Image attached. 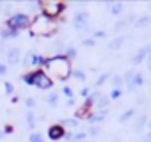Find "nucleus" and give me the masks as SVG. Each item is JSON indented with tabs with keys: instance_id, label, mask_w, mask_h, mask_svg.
<instances>
[{
	"instance_id": "nucleus-1",
	"label": "nucleus",
	"mask_w": 151,
	"mask_h": 142,
	"mask_svg": "<svg viewBox=\"0 0 151 142\" xmlns=\"http://www.w3.org/2000/svg\"><path fill=\"white\" fill-rule=\"evenodd\" d=\"M22 80H23V84L36 87V89H43V91H50L53 87V80L45 69H34L30 73H25L22 77Z\"/></svg>"
},
{
	"instance_id": "nucleus-2",
	"label": "nucleus",
	"mask_w": 151,
	"mask_h": 142,
	"mask_svg": "<svg viewBox=\"0 0 151 142\" xmlns=\"http://www.w3.org/2000/svg\"><path fill=\"white\" fill-rule=\"evenodd\" d=\"M55 67V77H57V80H68L69 77H71V71H73V67H71V60L69 59H66L64 55H59V57H50L48 59V64H46V67H45V71H48V69H53Z\"/></svg>"
},
{
	"instance_id": "nucleus-3",
	"label": "nucleus",
	"mask_w": 151,
	"mask_h": 142,
	"mask_svg": "<svg viewBox=\"0 0 151 142\" xmlns=\"http://www.w3.org/2000/svg\"><path fill=\"white\" fill-rule=\"evenodd\" d=\"M66 4L64 2H55V0H46V2H39V14L52 20V22H57L60 18V14L66 11Z\"/></svg>"
},
{
	"instance_id": "nucleus-4",
	"label": "nucleus",
	"mask_w": 151,
	"mask_h": 142,
	"mask_svg": "<svg viewBox=\"0 0 151 142\" xmlns=\"http://www.w3.org/2000/svg\"><path fill=\"white\" fill-rule=\"evenodd\" d=\"M32 22H34V16H30L29 13H14L11 18L6 20V25L9 29H13V30H18L20 32V30L30 29Z\"/></svg>"
},
{
	"instance_id": "nucleus-5",
	"label": "nucleus",
	"mask_w": 151,
	"mask_h": 142,
	"mask_svg": "<svg viewBox=\"0 0 151 142\" xmlns=\"http://www.w3.org/2000/svg\"><path fill=\"white\" fill-rule=\"evenodd\" d=\"M66 131H68V130H66L64 126H60L59 123H55V124H52V126L48 128L46 135H48V138H50L52 142H57V140H62V138H64Z\"/></svg>"
},
{
	"instance_id": "nucleus-6",
	"label": "nucleus",
	"mask_w": 151,
	"mask_h": 142,
	"mask_svg": "<svg viewBox=\"0 0 151 142\" xmlns=\"http://www.w3.org/2000/svg\"><path fill=\"white\" fill-rule=\"evenodd\" d=\"M6 59H7V66H16V64H20L22 62V52H20V48H7V52H6Z\"/></svg>"
},
{
	"instance_id": "nucleus-7",
	"label": "nucleus",
	"mask_w": 151,
	"mask_h": 142,
	"mask_svg": "<svg viewBox=\"0 0 151 142\" xmlns=\"http://www.w3.org/2000/svg\"><path fill=\"white\" fill-rule=\"evenodd\" d=\"M89 23V13L87 11H78L77 14L73 16V25H75V29H78V27H82V25H87Z\"/></svg>"
},
{
	"instance_id": "nucleus-8",
	"label": "nucleus",
	"mask_w": 151,
	"mask_h": 142,
	"mask_svg": "<svg viewBox=\"0 0 151 142\" xmlns=\"http://www.w3.org/2000/svg\"><path fill=\"white\" fill-rule=\"evenodd\" d=\"M147 55H149V46H144V48H140L133 57H132V64L133 66H139L140 62H144L146 59H147Z\"/></svg>"
},
{
	"instance_id": "nucleus-9",
	"label": "nucleus",
	"mask_w": 151,
	"mask_h": 142,
	"mask_svg": "<svg viewBox=\"0 0 151 142\" xmlns=\"http://www.w3.org/2000/svg\"><path fill=\"white\" fill-rule=\"evenodd\" d=\"M18 36H20V32H18V30H13V29H9L6 23L2 25V29H0V37H2L4 41L14 39V37H18Z\"/></svg>"
},
{
	"instance_id": "nucleus-10",
	"label": "nucleus",
	"mask_w": 151,
	"mask_h": 142,
	"mask_svg": "<svg viewBox=\"0 0 151 142\" xmlns=\"http://www.w3.org/2000/svg\"><path fill=\"white\" fill-rule=\"evenodd\" d=\"M107 117H109V110H100V112H98V114H94L87 123H89L91 126H93V124H100V126H101V123H103Z\"/></svg>"
},
{
	"instance_id": "nucleus-11",
	"label": "nucleus",
	"mask_w": 151,
	"mask_h": 142,
	"mask_svg": "<svg viewBox=\"0 0 151 142\" xmlns=\"http://www.w3.org/2000/svg\"><path fill=\"white\" fill-rule=\"evenodd\" d=\"M60 126H64V128H73V130H77L78 126H80V121L78 119H75V117H66V119H59L57 121Z\"/></svg>"
},
{
	"instance_id": "nucleus-12",
	"label": "nucleus",
	"mask_w": 151,
	"mask_h": 142,
	"mask_svg": "<svg viewBox=\"0 0 151 142\" xmlns=\"http://www.w3.org/2000/svg\"><path fill=\"white\" fill-rule=\"evenodd\" d=\"M46 64H48V59L43 57V55H34L32 60H30V66H36V67H39V69H45Z\"/></svg>"
},
{
	"instance_id": "nucleus-13",
	"label": "nucleus",
	"mask_w": 151,
	"mask_h": 142,
	"mask_svg": "<svg viewBox=\"0 0 151 142\" xmlns=\"http://www.w3.org/2000/svg\"><path fill=\"white\" fill-rule=\"evenodd\" d=\"M124 41H126V36H117L114 39H110L109 41V50H119Z\"/></svg>"
},
{
	"instance_id": "nucleus-14",
	"label": "nucleus",
	"mask_w": 151,
	"mask_h": 142,
	"mask_svg": "<svg viewBox=\"0 0 151 142\" xmlns=\"http://www.w3.org/2000/svg\"><path fill=\"white\" fill-rule=\"evenodd\" d=\"M146 123H147V115H146V114L139 115V117H137V121H135V126H133L135 133H140V131H142V128L146 126Z\"/></svg>"
},
{
	"instance_id": "nucleus-15",
	"label": "nucleus",
	"mask_w": 151,
	"mask_h": 142,
	"mask_svg": "<svg viewBox=\"0 0 151 142\" xmlns=\"http://www.w3.org/2000/svg\"><path fill=\"white\" fill-rule=\"evenodd\" d=\"M109 105H110V98H109V96H101V98L96 101V105H94V107H96L98 110H107V108H109Z\"/></svg>"
},
{
	"instance_id": "nucleus-16",
	"label": "nucleus",
	"mask_w": 151,
	"mask_h": 142,
	"mask_svg": "<svg viewBox=\"0 0 151 142\" xmlns=\"http://www.w3.org/2000/svg\"><path fill=\"white\" fill-rule=\"evenodd\" d=\"M110 82H112V87H114V89H121V87L124 85V80H123L121 75H112V77H110Z\"/></svg>"
},
{
	"instance_id": "nucleus-17",
	"label": "nucleus",
	"mask_w": 151,
	"mask_h": 142,
	"mask_svg": "<svg viewBox=\"0 0 151 142\" xmlns=\"http://www.w3.org/2000/svg\"><path fill=\"white\" fill-rule=\"evenodd\" d=\"M25 121H27V126H29V130H34V128H36V115H34V112H32V110H27Z\"/></svg>"
},
{
	"instance_id": "nucleus-18",
	"label": "nucleus",
	"mask_w": 151,
	"mask_h": 142,
	"mask_svg": "<svg viewBox=\"0 0 151 142\" xmlns=\"http://www.w3.org/2000/svg\"><path fill=\"white\" fill-rule=\"evenodd\" d=\"M46 101H48V105H50L52 108H55V107L59 105V93H50V94L46 96Z\"/></svg>"
},
{
	"instance_id": "nucleus-19",
	"label": "nucleus",
	"mask_w": 151,
	"mask_h": 142,
	"mask_svg": "<svg viewBox=\"0 0 151 142\" xmlns=\"http://www.w3.org/2000/svg\"><path fill=\"white\" fill-rule=\"evenodd\" d=\"M77 55H78V52H77V48H75V46H66V52H64V57L66 59L73 60V59H77Z\"/></svg>"
},
{
	"instance_id": "nucleus-20",
	"label": "nucleus",
	"mask_w": 151,
	"mask_h": 142,
	"mask_svg": "<svg viewBox=\"0 0 151 142\" xmlns=\"http://www.w3.org/2000/svg\"><path fill=\"white\" fill-rule=\"evenodd\" d=\"M123 9H124V6H123L121 2H114L112 7H110V14H112V16H119V14L123 13Z\"/></svg>"
},
{
	"instance_id": "nucleus-21",
	"label": "nucleus",
	"mask_w": 151,
	"mask_h": 142,
	"mask_svg": "<svg viewBox=\"0 0 151 142\" xmlns=\"http://www.w3.org/2000/svg\"><path fill=\"white\" fill-rule=\"evenodd\" d=\"M133 114H135V108H128V110H124V112L121 114V117H119V123H126V121H130Z\"/></svg>"
},
{
	"instance_id": "nucleus-22",
	"label": "nucleus",
	"mask_w": 151,
	"mask_h": 142,
	"mask_svg": "<svg viewBox=\"0 0 151 142\" xmlns=\"http://www.w3.org/2000/svg\"><path fill=\"white\" fill-rule=\"evenodd\" d=\"M86 131H87V137H96V135L101 131V126H100V124H93V126H89Z\"/></svg>"
},
{
	"instance_id": "nucleus-23",
	"label": "nucleus",
	"mask_w": 151,
	"mask_h": 142,
	"mask_svg": "<svg viewBox=\"0 0 151 142\" xmlns=\"http://www.w3.org/2000/svg\"><path fill=\"white\" fill-rule=\"evenodd\" d=\"M135 73H137L135 69H130V71H126V73L123 75V80H124V84H128V85H130V84L133 82V77H135Z\"/></svg>"
},
{
	"instance_id": "nucleus-24",
	"label": "nucleus",
	"mask_w": 151,
	"mask_h": 142,
	"mask_svg": "<svg viewBox=\"0 0 151 142\" xmlns=\"http://www.w3.org/2000/svg\"><path fill=\"white\" fill-rule=\"evenodd\" d=\"M110 77H112L110 73H103V75H101V77H100V78L96 80V84H94V87H96V89H100V87H101V85H103V84H105L107 80H110Z\"/></svg>"
},
{
	"instance_id": "nucleus-25",
	"label": "nucleus",
	"mask_w": 151,
	"mask_h": 142,
	"mask_svg": "<svg viewBox=\"0 0 151 142\" xmlns=\"http://www.w3.org/2000/svg\"><path fill=\"white\" fill-rule=\"evenodd\" d=\"M29 142H45V138H43V133L30 131V135H29Z\"/></svg>"
},
{
	"instance_id": "nucleus-26",
	"label": "nucleus",
	"mask_w": 151,
	"mask_h": 142,
	"mask_svg": "<svg viewBox=\"0 0 151 142\" xmlns=\"http://www.w3.org/2000/svg\"><path fill=\"white\" fill-rule=\"evenodd\" d=\"M71 77H73V78H77V80H80V82L86 80V73H84L82 69H73V71H71Z\"/></svg>"
},
{
	"instance_id": "nucleus-27",
	"label": "nucleus",
	"mask_w": 151,
	"mask_h": 142,
	"mask_svg": "<svg viewBox=\"0 0 151 142\" xmlns=\"http://www.w3.org/2000/svg\"><path fill=\"white\" fill-rule=\"evenodd\" d=\"M151 23V18L149 16H142V18H137L135 20V27L139 29V27H144V25H149Z\"/></svg>"
},
{
	"instance_id": "nucleus-28",
	"label": "nucleus",
	"mask_w": 151,
	"mask_h": 142,
	"mask_svg": "<svg viewBox=\"0 0 151 142\" xmlns=\"http://www.w3.org/2000/svg\"><path fill=\"white\" fill-rule=\"evenodd\" d=\"M32 57H34V53H32V52H27V53H25V57L22 59V62H20V64H22V66H25V67H29V66H30Z\"/></svg>"
},
{
	"instance_id": "nucleus-29",
	"label": "nucleus",
	"mask_w": 151,
	"mask_h": 142,
	"mask_svg": "<svg viewBox=\"0 0 151 142\" xmlns=\"http://www.w3.org/2000/svg\"><path fill=\"white\" fill-rule=\"evenodd\" d=\"M101 96H103V94H101L100 91H94V93H91V96H89L87 100H89V101H91L93 105H96V101H98V100H100Z\"/></svg>"
},
{
	"instance_id": "nucleus-30",
	"label": "nucleus",
	"mask_w": 151,
	"mask_h": 142,
	"mask_svg": "<svg viewBox=\"0 0 151 142\" xmlns=\"http://www.w3.org/2000/svg\"><path fill=\"white\" fill-rule=\"evenodd\" d=\"M94 44H96V41L93 37H84V41H82V46L84 48H93Z\"/></svg>"
},
{
	"instance_id": "nucleus-31",
	"label": "nucleus",
	"mask_w": 151,
	"mask_h": 142,
	"mask_svg": "<svg viewBox=\"0 0 151 142\" xmlns=\"http://www.w3.org/2000/svg\"><path fill=\"white\" fill-rule=\"evenodd\" d=\"M121 94H123V91H121V89H112V91H110V94H109V98H110V101H112V100H119V98H121Z\"/></svg>"
},
{
	"instance_id": "nucleus-32",
	"label": "nucleus",
	"mask_w": 151,
	"mask_h": 142,
	"mask_svg": "<svg viewBox=\"0 0 151 142\" xmlns=\"http://www.w3.org/2000/svg\"><path fill=\"white\" fill-rule=\"evenodd\" d=\"M36 107V100L34 98H25V108L27 110H32Z\"/></svg>"
},
{
	"instance_id": "nucleus-33",
	"label": "nucleus",
	"mask_w": 151,
	"mask_h": 142,
	"mask_svg": "<svg viewBox=\"0 0 151 142\" xmlns=\"http://www.w3.org/2000/svg\"><path fill=\"white\" fill-rule=\"evenodd\" d=\"M4 87H6V93H7V94L14 96V85H13L11 82H6V84H4Z\"/></svg>"
},
{
	"instance_id": "nucleus-34",
	"label": "nucleus",
	"mask_w": 151,
	"mask_h": 142,
	"mask_svg": "<svg viewBox=\"0 0 151 142\" xmlns=\"http://www.w3.org/2000/svg\"><path fill=\"white\" fill-rule=\"evenodd\" d=\"M62 94L68 96V100H69V98H73V89L68 87V85H64V87H62Z\"/></svg>"
},
{
	"instance_id": "nucleus-35",
	"label": "nucleus",
	"mask_w": 151,
	"mask_h": 142,
	"mask_svg": "<svg viewBox=\"0 0 151 142\" xmlns=\"http://www.w3.org/2000/svg\"><path fill=\"white\" fill-rule=\"evenodd\" d=\"M105 36H107V34H105L103 30H96V32H93V39H94V41H96V39H103Z\"/></svg>"
},
{
	"instance_id": "nucleus-36",
	"label": "nucleus",
	"mask_w": 151,
	"mask_h": 142,
	"mask_svg": "<svg viewBox=\"0 0 151 142\" xmlns=\"http://www.w3.org/2000/svg\"><path fill=\"white\" fill-rule=\"evenodd\" d=\"M7 75V64L6 62H0V77Z\"/></svg>"
},
{
	"instance_id": "nucleus-37",
	"label": "nucleus",
	"mask_w": 151,
	"mask_h": 142,
	"mask_svg": "<svg viewBox=\"0 0 151 142\" xmlns=\"http://www.w3.org/2000/svg\"><path fill=\"white\" fill-rule=\"evenodd\" d=\"M135 20H137V16H135V14H130V16H126V18H124L126 25H132V23H135Z\"/></svg>"
},
{
	"instance_id": "nucleus-38",
	"label": "nucleus",
	"mask_w": 151,
	"mask_h": 142,
	"mask_svg": "<svg viewBox=\"0 0 151 142\" xmlns=\"http://www.w3.org/2000/svg\"><path fill=\"white\" fill-rule=\"evenodd\" d=\"M4 13H6V14L11 18V16H13V6H11V4H7V6L4 7Z\"/></svg>"
},
{
	"instance_id": "nucleus-39",
	"label": "nucleus",
	"mask_w": 151,
	"mask_h": 142,
	"mask_svg": "<svg viewBox=\"0 0 151 142\" xmlns=\"http://www.w3.org/2000/svg\"><path fill=\"white\" fill-rule=\"evenodd\" d=\"M124 27H128V25H126V22H124V20H119V22H117V23H116V30H121V29H124Z\"/></svg>"
},
{
	"instance_id": "nucleus-40",
	"label": "nucleus",
	"mask_w": 151,
	"mask_h": 142,
	"mask_svg": "<svg viewBox=\"0 0 151 142\" xmlns=\"http://www.w3.org/2000/svg\"><path fill=\"white\" fill-rule=\"evenodd\" d=\"M80 94H82V96H84V98H86V100H87V98H89V96H91V91H89V89H87V87H84V89H82V91H80Z\"/></svg>"
},
{
	"instance_id": "nucleus-41",
	"label": "nucleus",
	"mask_w": 151,
	"mask_h": 142,
	"mask_svg": "<svg viewBox=\"0 0 151 142\" xmlns=\"http://www.w3.org/2000/svg\"><path fill=\"white\" fill-rule=\"evenodd\" d=\"M14 131V128L11 126V124H6V128H4V133H13Z\"/></svg>"
},
{
	"instance_id": "nucleus-42",
	"label": "nucleus",
	"mask_w": 151,
	"mask_h": 142,
	"mask_svg": "<svg viewBox=\"0 0 151 142\" xmlns=\"http://www.w3.org/2000/svg\"><path fill=\"white\" fill-rule=\"evenodd\" d=\"M64 138H66L68 142H71V140H73V131H66V135H64Z\"/></svg>"
},
{
	"instance_id": "nucleus-43",
	"label": "nucleus",
	"mask_w": 151,
	"mask_h": 142,
	"mask_svg": "<svg viewBox=\"0 0 151 142\" xmlns=\"http://www.w3.org/2000/svg\"><path fill=\"white\" fill-rule=\"evenodd\" d=\"M66 107H75V98H69V100L66 101Z\"/></svg>"
},
{
	"instance_id": "nucleus-44",
	"label": "nucleus",
	"mask_w": 151,
	"mask_h": 142,
	"mask_svg": "<svg viewBox=\"0 0 151 142\" xmlns=\"http://www.w3.org/2000/svg\"><path fill=\"white\" fill-rule=\"evenodd\" d=\"M146 60H147V69H149V71H151V53H149V55H147V59H146Z\"/></svg>"
},
{
	"instance_id": "nucleus-45",
	"label": "nucleus",
	"mask_w": 151,
	"mask_h": 142,
	"mask_svg": "<svg viewBox=\"0 0 151 142\" xmlns=\"http://www.w3.org/2000/svg\"><path fill=\"white\" fill-rule=\"evenodd\" d=\"M77 6H78V7H80V9H84V7H86V6H87V2H78V4H77Z\"/></svg>"
},
{
	"instance_id": "nucleus-46",
	"label": "nucleus",
	"mask_w": 151,
	"mask_h": 142,
	"mask_svg": "<svg viewBox=\"0 0 151 142\" xmlns=\"http://www.w3.org/2000/svg\"><path fill=\"white\" fill-rule=\"evenodd\" d=\"M11 101H13V103H14V105H16V103H18V96H16V94H14V96H13V98H11Z\"/></svg>"
},
{
	"instance_id": "nucleus-47",
	"label": "nucleus",
	"mask_w": 151,
	"mask_h": 142,
	"mask_svg": "<svg viewBox=\"0 0 151 142\" xmlns=\"http://www.w3.org/2000/svg\"><path fill=\"white\" fill-rule=\"evenodd\" d=\"M147 130H149V131H151V121H149V123H147Z\"/></svg>"
},
{
	"instance_id": "nucleus-48",
	"label": "nucleus",
	"mask_w": 151,
	"mask_h": 142,
	"mask_svg": "<svg viewBox=\"0 0 151 142\" xmlns=\"http://www.w3.org/2000/svg\"><path fill=\"white\" fill-rule=\"evenodd\" d=\"M4 135H6V133H4V131H2V130H0V138H2V137H4Z\"/></svg>"
},
{
	"instance_id": "nucleus-49",
	"label": "nucleus",
	"mask_w": 151,
	"mask_h": 142,
	"mask_svg": "<svg viewBox=\"0 0 151 142\" xmlns=\"http://www.w3.org/2000/svg\"><path fill=\"white\" fill-rule=\"evenodd\" d=\"M149 11H151V4H149Z\"/></svg>"
},
{
	"instance_id": "nucleus-50",
	"label": "nucleus",
	"mask_w": 151,
	"mask_h": 142,
	"mask_svg": "<svg viewBox=\"0 0 151 142\" xmlns=\"http://www.w3.org/2000/svg\"><path fill=\"white\" fill-rule=\"evenodd\" d=\"M82 142H87V140H82Z\"/></svg>"
},
{
	"instance_id": "nucleus-51",
	"label": "nucleus",
	"mask_w": 151,
	"mask_h": 142,
	"mask_svg": "<svg viewBox=\"0 0 151 142\" xmlns=\"http://www.w3.org/2000/svg\"><path fill=\"white\" fill-rule=\"evenodd\" d=\"M149 85H151V82H149Z\"/></svg>"
}]
</instances>
